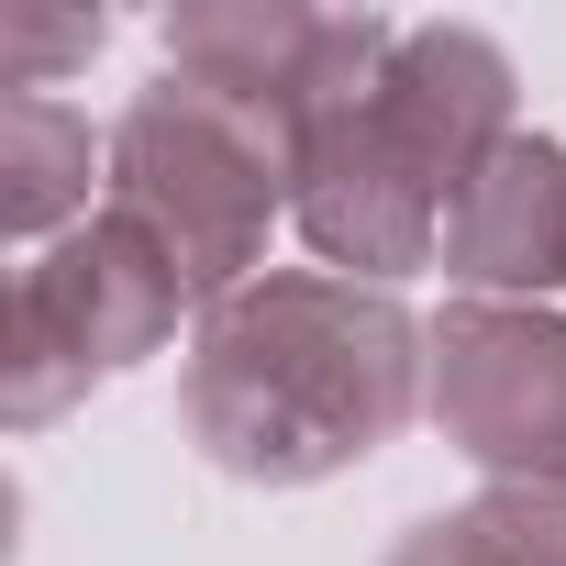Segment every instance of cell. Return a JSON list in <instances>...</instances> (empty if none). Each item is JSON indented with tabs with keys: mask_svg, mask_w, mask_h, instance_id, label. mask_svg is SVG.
I'll return each instance as SVG.
<instances>
[{
	"mask_svg": "<svg viewBox=\"0 0 566 566\" xmlns=\"http://www.w3.org/2000/svg\"><path fill=\"white\" fill-rule=\"evenodd\" d=\"M189 411L211 455L244 478L345 467L411 411V334L389 301H356L334 277H277V290L211 323Z\"/></svg>",
	"mask_w": 566,
	"mask_h": 566,
	"instance_id": "obj_1",
	"label": "cell"
},
{
	"mask_svg": "<svg viewBox=\"0 0 566 566\" xmlns=\"http://www.w3.org/2000/svg\"><path fill=\"white\" fill-rule=\"evenodd\" d=\"M444 411L467 433V455L555 478L566 489V334L555 323H455L444 334Z\"/></svg>",
	"mask_w": 566,
	"mask_h": 566,
	"instance_id": "obj_3",
	"label": "cell"
},
{
	"mask_svg": "<svg viewBox=\"0 0 566 566\" xmlns=\"http://www.w3.org/2000/svg\"><path fill=\"white\" fill-rule=\"evenodd\" d=\"M277 167L266 145H244L222 123V90H156L123 123V222L178 266V290H222L244 266V244L266 233Z\"/></svg>",
	"mask_w": 566,
	"mask_h": 566,
	"instance_id": "obj_2",
	"label": "cell"
},
{
	"mask_svg": "<svg viewBox=\"0 0 566 566\" xmlns=\"http://www.w3.org/2000/svg\"><path fill=\"white\" fill-rule=\"evenodd\" d=\"M455 277L522 290V277H566V156L555 145H500L467 189H455Z\"/></svg>",
	"mask_w": 566,
	"mask_h": 566,
	"instance_id": "obj_4",
	"label": "cell"
}]
</instances>
